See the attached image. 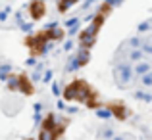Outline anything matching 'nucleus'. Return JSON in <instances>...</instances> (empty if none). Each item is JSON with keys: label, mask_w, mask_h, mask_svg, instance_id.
Listing matches in <instances>:
<instances>
[{"label": "nucleus", "mask_w": 152, "mask_h": 140, "mask_svg": "<svg viewBox=\"0 0 152 140\" xmlns=\"http://www.w3.org/2000/svg\"><path fill=\"white\" fill-rule=\"evenodd\" d=\"M64 98L66 100H79V102H85L89 107H96V92L85 81H79V79L66 86Z\"/></svg>", "instance_id": "nucleus-1"}, {"label": "nucleus", "mask_w": 152, "mask_h": 140, "mask_svg": "<svg viewBox=\"0 0 152 140\" xmlns=\"http://www.w3.org/2000/svg\"><path fill=\"white\" fill-rule=\"evenodd\" d=\"M54 29H42V31H39L37 35H33V37H27L25 38V42H27V46H29V50H31V54L33 56H41L42 52H45V46H46V42L50 41V38H60L62 37V33H52Z\"/></svg>", "instance_id": "nucleus-2"}, {"label": "nucleus", "mask_w": 152, "mask_h": 140, "mask_svg": "<svg viewBox=\"0 0 152 140\" xmlns=\"http://www.w3.org/2000/svg\"><path fill=\"white\" fill-rule=\"evenodd\" d=\"M29 12H31V17L33 19H41L46 12L45 2H42V0H33V2L29 4Z\"/></svg>", "instance_id": "nucleus-3"}, {"label": "nucleus", "mask_w": 152, "mask_h": 140, "mask_svg": "<svg viewBox=\"0 0 152 140\" xmlns=\"http://www.w3.org/2000/svg\"><path fill=\"white\" fill-rule=\"evenodd\" d=\"M18 88L21 90L23 94H27V96H31L33 94V85H31V81L27 79V75H18Z\"/></svg>", "instance_id": "nucleus-4"}, {"label": "nucleus", "mask_w": 152, "mask_h": 140, "mask_svg": "<svg viewBox=\"0 0 152 140\" xmlns=\"http://www.w3.org/2000/svg\"><path fill=\"white\" fill-rule=\"evenodd\" d=\"M75 0H62V2H60V6H58V10L60 12H64V10H67V6H69V4H73Z\"/></svg>", "instance_id": "nucleus-5"}]
</instances>
